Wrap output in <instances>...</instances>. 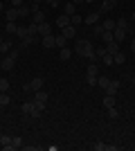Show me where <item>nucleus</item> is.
<instances>
[{"mask_svg":"<svg viewBox=\"0 0 135 151\" xmlns=\"http://www.w3.org/2000/svg\"><path fill=\"white\" fill-rule=\"evenodd\" d=\"M108 83H110V79H108L106 75H104V77H97V86H101L104 90H106V86H108Z\"/></svg>","mask_w":135,"mask_h":151,"instance_id":"nucleus-28","label":"nucleus"},{"mask_svg":"<svg viewBox=\"0 0 135 151\" xmlns=\"http://www.w3.org/2000/svg\"><path fill=\"white\" fill-rule=\"evenodd\" d=\"M54 41H56V43H54V47H59V50H61V47H65V43H68V38H65L63 34H61V36H54Z\"/></svg>","mask_w":135,"mask_h":151,"instance_id":"nucleus-20","label":"nucleus"},{"mask_svg":"<svg viewBox=\"0 0 135 151\" xmlns=\"http://www.w3.org/2000/svg\"><path fill=\"white\" fill-rule=\"evenodd\" d=\"M0 45H2V36H0Z\"/></svg>","mask_w":135,"mask_h":151,"instance_id":"nucleus-50","label":"nucleus"},{"mask_svg":"<svg viewBox=\"0 0 135 151\" xmlns=\"http://www.w3.org/2000/svg\"><path fill=\"white\" fill-rule=\"evenodd\" d=\"M99 75V68H97L95 63H90L88 68H86V77H97Z\"/></svg>","mask_w":135,"mask_h":151,"instance_id":"nucleus-17","label":"nucleus"},{"mask_svg":"<svg viewBox=\"0 0 135 151\" xmlns=\"http://www.w3.org/2000/svg\"><path fill=\"white\" fill-rule=\"evenodd\" d=\"M56 25H59V27H61V29H63V27H65V25H70V16H65V14H63V16H61V18H59V20H56Z\"/></svg>","mask_w":135,"mask_h":151,"instance_id":"nucleus-29","label":"nucleus"},{"mask_svg":"<svg viewBox=\"0 0 135 151\" xmlns=\"http://www.w3.org/2000/svg\"><path fill=\"white\" fill-rule=\"evenodd\" d=\"M0 111H2V104H0Z\"/></svg>","mask_w":135,"mask_h":151,"instance_id":"nucleus-53","label":"nucleus"},{"mask_svg":"<svg viewBox=\"0 0 135 151\" xmlns=\"http://www.w3.org/2000/svg\"><path fill=\"white\" fill-rule=\"evenodd\" d=\"M0 52H11V43H9V41H2V45H0Z\"/></svg>","mask_w":135,"mask_h":151,"instance_id":"nucleus-37","label":"nucleus"},{"mask_svg":"<svg viewBox=\"0 0 135 151\" xmlns=\"http://www.w3.org/2000/svg\"><path fill=\"white\" fill-rule=\"evenodd\" d=\"M117 90H119V81H117V79H113V81L106 86V95H117Z\"/></svg>","mask_w":135,"mask_h":151,"instance_id":"nucleus-8","label":"nucleus"},{"mask_svg":"<svg viewBox=\"0 0 135 151\" xmlns=\"http://www.w3.org/2000/svg\"><path fill=\"white\" fill-rule=\"evenodd\" d=\"M117 27V20H110V18H106L104 20V29H108V32H113Z\"/></svg>","mask_w":135,"mask_h":151,"instance_id":"nucleus-25","label":"nucleus"},{"mask_svg":"<svg viewBox=\"0 0 135 151\" xmlns=\"http://www.w3.org/2000/svg\"><path fill=\"white\" fill-rule=\"evenodd\" d=\"M32 23H36V25L45 23V14L41 12V9H39V12H34V14H32Z\"/></svg>","mask_w":135,"mask_h":151,"instance_id":"nucleus-14","label":"nucleus"},{"mask_svg":"<svg viewBox=\"0 0 135 151\" xmlns=\"http://www.w3.org/2000/svg\"><path fill=\"white\" fill-rule=\"evenodd\" d=\"M27 34H29V36H39V25H36V23H29V25H27Z\"/></svg>","mask_w":135,"mask_h":151,"instance_id":"nucleus-23","label":"nucleus"},{"mask_svg":"<svg viewBox=\"0 0 135 151\" xmlns=\"http://www.w3.org/2000/svg\"><path fill=\"white\" fill-rule=\"evenodd\" d=\"M16 36H18L20 41H23V38L27 36V27H18V29H16Z\"/></svg>","mask_w":135,"mask_h":151,"instance_id":"nucleus-34","label":"nucleus"},{"mask_svg":"<svg viewBox=\"0 0 135 151\" xmlns=\"http://www.w3.org/2000/svg\"><path fill=\"white\" fill-rule=\"evenodd\" d=\"M63 12H65V16H74V14H77V5H74V2H65Z\"/></svg>","mask_w":135,"mask_h":151,"instance_id":"nucleus-15","label":"nucleus"},{"mask_svg":"<svg viewBox=\"0 0 135 151\" xmlns=\"http://www.w3.org/2000/svg\"><path fill=\"white\" fill-rule=\"evenodd\" d=\"M2 12H5V5H2V2H0V14H2Z\"/></svg>","mask_w":135,"mask_h":151,"instance_id":"nucleus-48","label":"nucleus"},{"mask_svg":"<svg viewBox=\"0 0 135 151\" xmlns=\"http://www.w3.org/2000/svg\"><path fill=\"white\" fill-rule=\"evenodd\" d=\"M101 38H104V43H110V41H115V38H113V32H108V29H104Z\"/></svg>","mask_w":135,"mask_h":151,"instance_id":"nucleus-31","label":"nucleus"},{"mask_svg":"<svg viewBox=\"0 0 135 151\" xmlns=\"http://www.w3.org/2000/svg\"><path fill=\"white\" fill-rule=\"evenodd\" d=\"M18 16L20 18H27V16H32V9H29L27 5H20L18 7Z\"/></svg>","mask_w":135,"mask_h":151,"instance_id":"nucleus-16","label":"nucleus"},{"mask_svg":"<svg viewBox=\"0 0 135 151\" xmlns=\"http://www.w3.org/2000/svg\"><path fill=\"white\" fill-rule=\"evenodd\" d=\"M124 61H126V54H122V50L117 52V54H113V63H119V65H122Z\"/></svg>","mask_w":135,"mask_h":151,"instance_id":"nucleus-27","label":"nucleus"},{"mask_svg":"<svg viewBox=\"0 0 135 151\" xmlns=\"http://www.w3.org/2000/svg\"><path fill=\"white\" fill-rule=\"evenodd\" d=\"M23 113H25V115H29V113H32V101L23 104Z\"/></svg>","mask_w":135,"mask_h":151,"instance_id":"nucleus-42","label":"nucleus"},{"mask_svg":"<svg viewBox=\"0 0 135 151\" xmlns=\"http://www.w3.org/2000/svg\"><path fill=\"white\" fill-rule=\"evenodd\" d=\"M101 59H104V65H113V54L104 52V54H101Z\"/></svg>","mask_w":135,"mask_h":151,"instance_id":"nucleus-32","label":"nucleus"},{"mask_svg":"<svg viewBox=\"0 0 135 151\" xmlns=\"http://www.w3.org/2000/svg\"><path fill=\"white\" fill-rule=\"evenodd\" d=\"M0 104H2V106L9 104V95H7V93H0Z\"/></svg>","mask_w":135,"mask_h":151,"instance_id":"nucleus-39","label":"nucleus"},{"mask_svg":"<svg viewBox=\"0 0 135 151\" xmlns=\"http://www.w3.org/2000/svg\"><path fill=\"white\" fill-rule=\"evenodd\" d=\"M81 23H84V16H79V14H74V16H70V25H81Z\"/></svg>","mask_w":135,"mask_h":151,"instance_id":"nucleus-30","label":"nucleus"},{"mask_svg":"<svg viewBox=\"0 0 135 151\" xmlns=\"http://www.w3.org/2000/svg\"><path fill=\"white\" fill-rule=\"evenodd\" d=\"M86 81H88V86H97V77H86Z\"/></svg>","mask_w":135,"mask_h":151,"instance_id":"nucleus-43","label":"nucleus"},{"mask_svg":"<svg viewBox=\"0 0 135 151\" xmlns=\"http://www.w3.org/2000/svg\"><path fill=\"white\" fill-rule=\"evenodd\" d=\"M20 147H23V138H20V135L11 138V147H9V151H11V149H20Z\"/></svg>","mask_w":135,"mask_h":151,"instance_id":"nucleus-22","label":"nucleus"},{"mask_svg":"<svg viewBox=\"0 0 135 151\" xmlns=\"http://www.w3.org/2000/svg\"><path fill=\"white\" fill-rule=\"evenodd\" d=\"M41 43H43V47H47V50H52L56 41H54V36H52V34H47V36H41Z\"/></svg>","mask_w":135,"mask_h":151,"instance_id":"nucleus-7","label":"nucleus"},{"mask_svg":"<svg viewBox=\"0 0 135 151\" xmlns=\"http://www.w3.org/2000/svg\"><path fill=\"white\" fill-rule=\"evenodd\" d=\"M119 45H122V43L110 41V43H106V52H108V54H117V52H119Z\"/></svg>","mask_w":135,"mask_h":151,"instance_id":"nucleus-12","label":"nucleus"},{"mask_svg":"<svg viewBox=\"0 0 135 151\" xmlns=\"http://www.w3.org/2000/svg\"><path fill=\"white\" fill-rule=\"evenodd\" d=\"M23 5V0H11V7H20Z\"/></svg>","mask_w":135,"mask_h":151,"instance_id":"nucleus-44","label":"nucleus"},{"mask_svg":"<svg viewBox=\"0 0 135 151\" xmlns=\"http://www.w3.org/2000/svg\"><path fill=\"white\" fill-rule=\"evenodd\" d=\"M72 2H74V5H81V2H86V0H72Z\"/></svg>","mask_w":135,"mask_h":151,"instance_id":"nucleus-47","label":"nucleus"},{"mask_svg":"<svg viewBox=\"0 0 135 151\" xmlns=\"http://www.w3.org/2000/svg\"><path fill=\"white\" fill-rule=\"evenodd\" d=\"M115 106V95H106L104 97V108H113Z\"/></svg>","mask_w":135,"mask_h":151,"instance_id":"nucleus-18","label":"nucleus"},{"mask_svg":"<svg viewBox=\"0 0 135 151\" xmlns=\"http://www.w3.org/2000/svg\"><path fill=\"white\" fill-rule=\"evenodd\" d=\"M34 41H36V36H29V34H27V36L23 38V41H20V47H27V45H34Z\"/></svg>","mask_w":135,"mask_h":151,"instance_id":"nucleus-26","label":"nucleus"},{"mask_svg":"<svg viewBox=\"0 0 135 151\" xmlns=\"http://www.w3.org/2000/svg\"><path fill=\"white\" fill-rule=\"evenodd\" d=\"M32 2H36V5H39V2H41V0H32Z\"/></svg>","mask_w":135,"mask_h":151,"instance_id":"nucleus-49","label":"nucleus"},{"mask_svg":"<svg viewBox=\"0 0 135 151\" xmlns=\"http://www.w3.org/2000/svg\"><path fill=\"white\" fill-rule=\"evenodd\" d=\"M74 52H77V54H81V57H88L90 61L99 59V57L95 54V47H92V43H90V41H77V45H74Z\"/></svg>","mask_w":135,"mask_h":151,"instance_id":"nucleus-1","label":"nucleus"},{"mask_svg":"<svg viewBox=\"0 0 135 151\" xmlns=\"http://www.w3.org/2000/svg\"><path fill=\"white\" fill-rule=\"evenodd\" d=\"M92 149H95V151H106V145H104V142H95Z\"/></svg>","mask_w":135,"mask_h":151,"instance_id":"nucleus-41","label":"nucleus"},{"mask_svg":"<svg viewBox=\"0 0 135 151\" xmlns=\"http://www.w3.org/2000/svg\"><path fill=\"white\" fill-rule=\"evenodd\" d=\"M5 18H7V23H14L16 18H20V16H18V7H9V9H5Z\"/></svg>","mask_w":135,"mask_h":151,"instance_id":"nucleus-4","label":"nucleus"},{"mask_svg":"<svg viewBox=\"0 0 135 151\" xmlns=\"http://www.w3.org/2000/svg\"><path fill=\"white\" fill-rule=\"evenodd\" d=\"M92 34H95V36H101L104 34V25H92Z\"/></svg>","mask_w":135,"mask_h":151,"instance_id":"nucleus-35","label":"nucleus"},{"mask_svg":"<svg viewBox=\"0 0 135 151\" xmlns=\"http://www.w3.org/2000/svg\"><path fill=\"white\" fill-rule=\"evenodd\" d=\"M97 20H99V14H97V12L84 16V23H86V25H97Z\"/></svg>","mask_w":135,"mask_h":151,"instance_id":"nucleus-10","label":"nucleus"},{"mask_svg":"<svg viewBox=\"0 0 135 151\" xmlns=\"http://www.w3.org/2000/svg\"><path fill=\"white\" fill-rule=\"evenodd\" d=\"M50 2V7H59V0H47Z\"/></svg>","mask_w":135,"mask_h":151,"instance_id":"nucleus-45","label":"nucleus"},{"mask_svg":"<svg viewBox=\"0 0 135 151\" xmlns=\"http://www.w3.org/2000/svg\"><path fill=\"white\" fill-rule=\"evenodd\" d=\"M61 34H63L65 38H72V36H77V27H74V25H65Z\"/></svg>","mask_w":135,"mask_h":151,"instance_id":"nucleus-11","label":"nucleus"},{"mask_svg":"<svg viewBox=\"0 0 135 151\" xmlns=\"http://www.w3.org/2000/svg\"><path fill=\"white\" fill-rule=\"evenodd\" d=\"M14 65H16V57H11V54H9V57H5V59H2V63H0V68L5 70V72L14 70Z\"/></svg>","mask_w":135,"mask_h":151,"instance_id":"nucleus-3","label":"nucleus"},{"mask_svg":"<svg viewBox=\"0 0 135 151\" xmlns=\"http://www.w3.org/2000/svg\"><path fill=\"white\" fill-rule=\"evenodd\" d=\"M131 18H133V20H135V14H133V16H131Z\"/></svg>","mask_w":135,"mask_h":151,"instance_id":"nucleus-51","label":"nucleus"},{"mask_svg":"<svg viewBox=\"0 0 135 151\" xmlns=\"http://www.w3.org/2000/svg\"><path fill=\"white\" fill-rule=\"evenodd\" d=\"M131 52L135 54V36H133V41H131Z\"/></svg>","mask_w":135,"mask_h":151,"instance_id":"nucleus-46","label":"nucleus"},{"mask_svg":"<svg viewBox=\"0 0 135 151\" xmlns=\"http://www.w3.org/2000/svg\"><path fill=\"white\" fill-rule=\"evenodd\" d=\"M47 34H52L50 23H41V25H39V36H47Z\"/></svg>","mask_w":135,"mask_h":151,"instance_id":"nucleus-13","label":"nucleus"},{"mask_svg":"<svg viewBox=\"0 0 135 151\" xmlns=\"http://www.w3.org/2000/svg\"><path fill=\"white\" fill-rule=\"evenodd\" d=\"M9 90V79H0V93H7Z\"/></svg>","mask_w":135,"mask_h":151,"instance_id":"nucleus-33","label":"nucleus"},{"mask_svg":"<svg viewBox=\"0 0 135 151\" xmlns=\"http://www.w3.org/2000/svg\"><path fill=\"white\" fill-rule=\"evenodd\" d=\"M43 77H34V79H32V81H29V83H27V86H29V93H32V90H34V93H36V90H41V88H43Z\"/></svg>","mask_w":135,"mask_h":151,"instance_id":"nucleus-5","label":"nucleus"},{"mask_svg":"<svg viewBox=\"0 0 135 151\" xmlns=\"http://www.w3.org/2000/svg\"><path fill=\"white\" fill-rule=\"evenodd\" d=\"M113 38H115L117 43H122L124 38H126V29H124V27H115V29H113Z\"/></svg>","mask_w":135,"mask_h":151,"instance_id":"nucleus-6","label":"nucleus"},{"mask_svg":"<svg viewBox=\"0 0 135 151\" xmlns=\"http://www.w3.org/2000/svg\"><path fill=\"white\" fill-rule=\"evenodd\" d=\"M0 147H2V149H9V147H11V138H9V135H0Z\"/></svg>","mask_w":135,"mask_h":151,"instance_id":"nucleus-24","label":"nucleus"},{"mask_svg":"<svg viewBox=\"0 0 135 151\" xmlns=\"http://www.w3.org/2000/svg\"><path fill=\"white\" fill-rule=\"evenodd\" d=\"M43 111H45V104L34 99V101H32V113H29V115H32V117H41V115H43Z\"/></svg>","mask_w":135,"mask_h":151,"instance_id":"nucleus-2","label":"nucleus"},{"mask_svg":"<svg viewBox=\"0 0 135 151\" xmlns=\"http://www.w3.org/2000/svg\"><path fill=\"white\" fill-rule=\"evenodd\" d=\"M115 7H117V0H104L101 2V14L104 12H113Z\"/></svg>","mask_w":135,"mask_h":151,"instance_id":"nucleus-9","label":"nucleus"},{"mask_svg":"<svg viewBox=\"0 0 135 151\" xmlns=\"http://www.w3.org/2000/svg\"><path fill=\"white\" fill-rule=\"evenodd\" d=\"M133 86H135V77H133Z\"/></svg>","mask_w":135,"mask_h":151,"instance_id":"nucleus-52","label":"nucleus"},{"mask_svg":"<svg viewBox=\"0 0 135 151\" xmlns=\"http://www.w3.org/2000/svg\"><path fill=\"white\" fill-rule=\"evenodd\" d=\"M117 27H124V29H129V18H119V20H117Z\"/></svg>","mask_w":135,"mask_h":151,"instance_id":"nucleus-38","label":"nucleus"},{"mask_svg":"<svg viewBox=\"0 0 135 151\" xmlns=\"http://www.w3.org/2000/svg\"><path fill=\"white\" fill-rule=\"evenodd\" d=\"M34 99H36V101H43V104H47V93H45V90H36Z\"/></svg>","mask_w":135,"mask_h":151,"instance_id":"nucleus-21","label":"nucleus"},{"mask_svg":"<svg viewBox=\"0 0 135 151\" xmlns=\"http://www.w3.org/2000/svg\"><path fill=\"white\" fill-rule=\"evenodd\" d=\"M16 29H18L16 23H7V34H16Z\"/></svg>","mask_w":135,"mask_h":151,"instance_id":"nucleus-36","label":"nucleus"},{"mask_svg":"<svg viewBox=\"0 0 135 151\" xmlns=\"http://www.w3.org/2000/svg\"><path fill=\"white\" fill-rule=\"evenodd\" d=\"M70 57H72V52L68 50V47H61V50H59V59H61V61H68Z\"/></svg>","mask_w":135,"mask_h":151,"instance_id":"nucleus-19","label":"nucleus"},{"mask_svg":"<svg viewBox=\"0 0 135 151\" xmlns=\"http://www.w3.org/2000/svg\"><path fill=\"white\" fill-rule=\"evenodd\" d=\"M117 115H119V113H117V108H115V106L108 108V117H110V120H117Z\"/></svg>","mask_w":135,"mask_h":151,"instance_id":"nucleus-40","label":"nucleus"}]
</instances>
